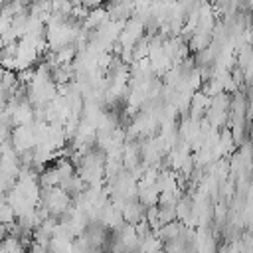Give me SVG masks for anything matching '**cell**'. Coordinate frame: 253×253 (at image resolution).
Wrapping results in <instances>:
<instances>
[{
  "label": "cell",
  "instance_id": "obj_1",
  "mask_svg": "<svg viewBox=\"0 0 253 253\" xmlns=\"http://www.w3.org/2000/svg\"><path fill=\"white\" fill-rule=\"evenodd\" d=\"M10 142L14 146V150L20 154V152H26V150H32L36 146V136H34V130H32V125H24V126H16L10 134Z\"/></svg>",
  "mask_w": 253,
  "mask_h": 253
},
{
  "label": "cell",
  "instance_id": "obj_2",
  "mask_svg": "<svg viewBox=\"0 0 253 253\" xmlns=\"http://www.w3.org/2000/svg\"><path fill=\"white\" fill-rule=\"evenodd\" d=\"M2 245V253H26V245L22 243L20 237L16 235H6L0 239Z\"/></svg>",
  "mask_w": 253,
  "mask_h": 253
},
{
  "label": "cell",
  "instance_id": "obj_3",
  "mask_svg": "<svg viewBox=\"0 0 253 253\" xmlns=\"http://www.w3.org/2000/svg\"><path fill=\"white\" fill-rule=\"evenodd\" d=\"M79 2H81L83 6H87V8L91 10V8H97V6H103V2H105V0H79Z\"/></svg>",
  "mask_w": 253,
  "mask_h": 253
}]
</instances>
